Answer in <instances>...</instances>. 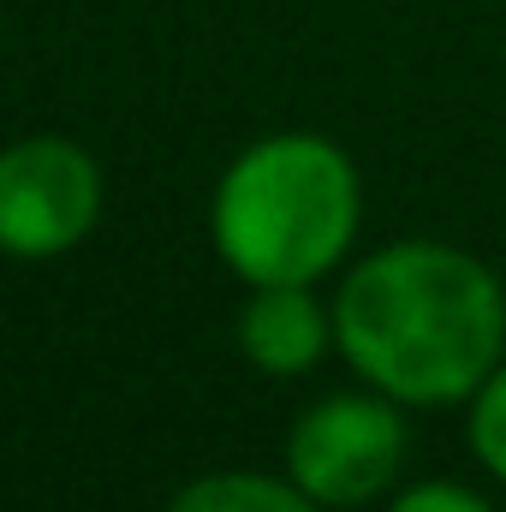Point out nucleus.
<instances>
[{"label": "nucleus", "mask_w": 506, "mask_h": 512, "mask_svg": "<svg viewBox=\"0 0 506 512\" xmlns=\"http://www.w3.org/2000/svg\"><path fill=\"white\" fill-rule=\"evenodd\" d=\"M334 346L399 405H465L506 358V286L447 239L381 245L340 280Z\"/></svg>", "instance_id": "1"}, {"label": "nucleus", "mask_w": 506, "mask_h": 512, "mask_svg": "<svg viewBox=\"0 0 506 512\" xmlns=\"http://www.w3.org/2000/svg\"><path fill=\"white\" fill-rule=\"evenodd\" d=\"M364 185L352 155L316 131L251 143L215 185V251L245 286H316L352 251Z\"/></svg>", "instance_id": "2"}, {"label": "nucleus", "mask_w": 506, "mask_h": 512, "mask_svg": "<svg viewBox=\"0 0 506 512\" xmlns=\"http://www.w3.org/2000/svg\"><path fill=\"white\" fill-rule=\"evenodd\" d=\"M405 465L399 399L376 387L316 399L286 435V477L322 507H364L393 489Z\"/></svg>", "instance_id": "3"}, {"label": "nucleus", "mask_w": 506, "mask_h": 512, "mask_svg": "<svg viewBox=\"0 0 506 512\" xmlns=\"http://www.w3.org/2000/svg\"><path fill=\"white\" fill-rule=\"evenodd\" d=\"M102 215V173L66 137H24L0 149V251L60 256Z\"/></svg>", "instance_id": "4"}, {"label": "nucleus", "mask_w": 506, "mask_h": 512, "mask_svg": "<svg viewBox=\"0 0 506 512\" xmlns=\"http://www.w3.org/2000/svg\"><path fill=\"white\" fill-rule=\"evenodd\" d=\"M239 346L262 376H304L334 346V304H322L310 286H251Z\"/></svg>", "instance_id": "5"}, {"label": "nucleus", "mask_w": 506, "mask_h": 512, "mask_svg": "<svg viewBox=\"0 0 506 512\" xmlns=\"http://www.w3.org/2000/svg\"><path fill=\"white\" fill-rule=\"evenodd\" d=\"M167 512H328L310 501L292 477H262V471H215L197 477L173 495Z\"/></svg>", "instance_id": "6"}, {"label": "nucleus", "mask_w": 506, "mask_h": 512, "mask_svg": "<svg viewBox=\"0 0 506 512\" xmlns=\"http://www.w3.org/2000/svg\"><path fill=\"white\" fill-rule=\"evenodd\" d=\"M465 441H471V459L495 483H506V358L465 399Z\"/></svg>", "instance_id": "7"}, {"label": "nucleus", "mask_w": 506, "mask_h": 512, "mask_svg": "<svg viewBox=\"0 0 506 512\" xmlns=\"http://www.w3.org/2000/svg\"><path fill=\"white\" fill-rule=\"evenodd\" d=\"M387 512H495L471 483H453V477H429V483H411L399 489Z\"/></svg>", "instance_id": "8"}]
</instances>
